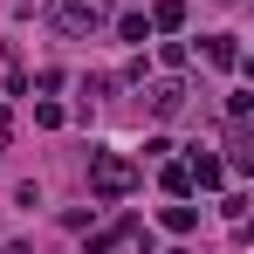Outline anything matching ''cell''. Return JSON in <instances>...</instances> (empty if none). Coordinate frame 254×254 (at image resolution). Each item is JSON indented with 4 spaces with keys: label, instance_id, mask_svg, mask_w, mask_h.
<instances>
[{
    "label": "cell",
    "instance_id": "cell-2",
    "mask_svg": "<svg viewBox=\"0 0 254 254\" xmlns=\"http://www.w3.org/2000/svg\"><path fill=\"white\" fill-rule=\"evenodd\" d=\"M55 21L62 28H96L103 21V0H55Z\"/></svg>",
    "mask_w": 254,
    "mask_h": 254
},
{
    "label": "cell",
    "instance_id": "cell-1",
    "mask_svg": "<svg viewBox=\"0 0 254 254\" xmlns=\"http://www.w3.org/2000/svg\"><path fill=\"white\" fill-rule=\"evenodd\" d=\"M89 186H96L103 199H124V192H130V165L110 158V151H96V158H89Z\"/></svg>",
    "mask_w": 254,
    "mask_h": 254
},
{
    "label": "cell",
    "instance_id": "cell-4",
    "mask_svg": "<svg viewBox=\"0 0 254 254\" xmlns=\"http://www.w3.org/2000/svg\"><path fill=\"white\" fill-rule=\"evenodd\" d=\"M179 96H186L179 83H158V96H151V110H158V117H172V110H179Z\"/></svg>",
    "mask_w": 254,
    "mask_h": 254
},
{
    "label": "cell",
    "instance_id": "cell-3",
    "mask_svg": "<svg viewBox=\"0 0 254 254\" xmlns=\"http://www.w3.org/2000/svg\"><path fill=\"white\" fill-rule=\"evenodd\" d=\"M213 62H220V69H234V62H241V48H234V35H213V48H206Z\"/></svg>",
    "mask_w": 254,
    "mask_h": 254
}]
</instances>
